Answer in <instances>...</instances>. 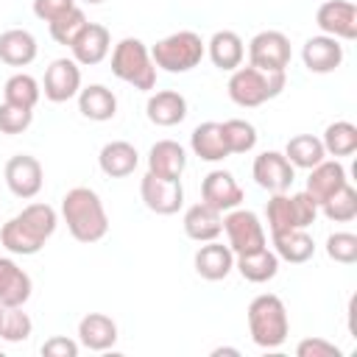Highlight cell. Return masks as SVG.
<instances>
[{"instance_id": "cell-25", "label": "cell", "mask_w": 357, "mask_h": 357, "mask_svg": "<svg viewBox=\"0 0 357 357\" xmlns=\"http://www.w3.org/2000/svg\"><path fill=\"white\" fill-rule=\"evenodd\" d=\"M346 167L337 162V159H324L318 162L315 167H310V176H307V192L312 195V201L321 206V201H326L335 190H340L346 184Z\"/></svg>"}, {"instance_id": "cell-9", "label": "cell", "mask_w": 357, "mask_h": 357, "mask_svg": "<svg viewBox=\"0 0 357 357\" xmlns=\"http://www.w3.org/2000/svg\"><path fill=\"white\" fill-rule=\"evenodd\" d=\"M6 187L11 190V195L22 198V201H31L42 192V184H45V170L39 165L36 156L31 153H17L6 162Z\"/></svg>"}, {"instance_id": "cell-1", "label": "cell", "mask_w": 357, "mask_h": 357, "mask_svg": "<svg viewBox=\"0 0 357 357\" xmlns=\"http://www.w3.org/2000/svg\"><path fill=\"white\" fill-rule=\"evenodd\" d=\"M56 226H59V215L50 204H28L22 212H17L11 220L3 223L0 243L8 254L33 257L53 237Z\"/></svg>"}, {"instance_id": "cell-37", "label": "cell", "mask_w": 357, "mask_h": 357, "mask_svg": "<svg viewBox=\"0 0 357 357\" xmlns=\"http://www.w3.org/2000/svg\"><path fill=\"white\" fill-rule=\"evenodd\" d=\"M89 20H86V14H84V8H70L67 14H61V17H56L53 22H47L50 25V36H53V42H59V45H64V47H70L73 45V39L84 31V25H86Z\"/></svg>"}, {"instance_id": "cell-45", "label": "cell", "mask_w": 357, "mask_h": 357, "mask_svg": "<svg viewBox=\"0 0 357 357\" xmlns=\"http://www.w3.org/2000/svg\"><path fill=\"white\" fill-rule=\"evenodd\" d=\"M212 354H215V357H218V354H234V357H237L240 351H237V349H229V346H223V349H215Z\"/></svg>"}, {"instance_id": "cell-30", "label": "cell", "mask_w": 357, "mask_h": 357, "mask_svg": "<svg viewBox=\"0 0 357 357\" xmlns=\"http://www.w3.org/2000/svg\"><path fill=\"white\" fill-rule=\"evenodd\" d=\"M273 237V254L290 265H301L307 259H312L315 254V243L307 234V229H287V231H276Z\"/></svg>"}, {"instance_id": "cell-16", "label": "cell", "mask_w": 357, "mask_h": 357, "mask_svg": "<svg viewBox=\"0 0 357 357\" xmlns=\"http://www.w3.org/2000/svg\"><path fill=\"white\" fill-rule=\"evenodd\" d=\"M301 61L310 73L315 75H326V73H335L340 64H343V45L340 39L335 36H326V33H318V36H310L301 47Z\"/></svg>"}, {"instance_id": "cell-21", "label": "cell", "mask_w": 357, "mask_h": 357, "mask_svg": "<svg viewBox=\"0 0 357 357\" xmlns=\"http://www.w3.org/2000/svg\"><path fill=\"white\" fill-rule=\"evenodd\" d=\"M117 324L103 312H86L78 321V343L89 351H106L117 343Z\"/></svg>"}, {"instance_id": "cell-13", "label": "cell", "mask_w": 357, "mask_h": 357, "mask_svg": "<svg viewBox=\"0 0 357 357\" xmlns=\"http://www.w3.org/2000/svg\"><path fill=\"white\" fill-rule=\"evenodd\" d=\"M315 25L326 36L351 42L357 36V6L349 0H326L315 11Z\"/></svg>"}, {"instance_id": "cell-17", "label": "cell", "mask_w": 357, "mask_h": 357, "mask_svg": "<svg viewBox=\"0 0 357 357\" xmlns=\"http://www.w3.org/2000/svg\"><path fill=\"white\" fill-rule=\"evenodd\" d=\"M192 265H195V273L206 282H220L226 279L231 271H234V251L218 240H209L204 243L195 257H192Z\"/></svg>"}, {"instance_id": "cell-12", "label": "cell", "mask_w": 357, "mask_h": 357, "mask_svg": "<svg viewBox=\"0 0 357 357\" xmlns=\"http://www.w3.org/2000/svg\"><path fill=\"white\" fill-rule=\"evenodd\" d=\"M251 176L257 181V187H262L268 192H287L290 184L296 181V167L287 162V156L282 151H265L254 159Z\"/></svg>"}, {"instance_id": "cell-3", "label": "cell", "mask_w": 357, "mask_h": 357, "mask_svg": "<svg viewBox=\"0 0 357 357\" xmlns=\"http://www.w3.org/2000/svg\"><path fill=\"white\" fill-rule=\"evenodd\" d=\"M245 318H248V335L259 349H279L290 335L287 307L273 293H259L257 298H251Z\"/></svg>"}, {"instance_id": "cell-10", "label": "cell", "mask_w": 357, "mask_h": 357, "mask_svg": "<svg viewBox=\"0 0 357 357\" xmlns=\"http://www.w3.org/2000/svg\"><path fill=\"white\" fill-rule=\"evenodd\" d=\"M142 204L156 215H176L184 206V187L181 178H162L153 173H145L139 181Z\"/></svg>"}, {"instance_id": "cell-11", "label": "cell", "mask_w": 357, "mask_h": 357, "mask_svg": "<svg viewBox=\"0 0 357 357\" xmlns=\"http://www.w3.org/2000/svg\"><path fill=\"white\" fill-rule=\"evenodd\" d=\"M42 92L50 103H67L81 92V64L75 59H53L45 70Z\"/></svg>"}, {"instance_id": "cell-35", "label": "cell", "mask_w": 357, "mask_h": 357, "mask_svg": "<svg viewBox=\"0 0 357 357\" xmlns=\"http://www.w3.org/2000/svg\"><path fill=\"white\" fill-rule=\"evenodd\" d=\"M220 128H223V139H226L229 153H251L257 148L259 134H257L254 123L240 120V117H231V120H223Z\"/></svg>"}, {"instance_id": "cell-36", "label": "cell", "mask_w": 357, "mask_h": 357, "mask_svg": "<svg viewBox=\"0 0 357 357\" xmlns=\"http://www.w3.org/2000/svg\"><path fill=\"white\" fill-rule=\"evenodd\" d=\"M265 220H268L271 234L287 231V229H298L296 226V215H293V198L287 192H271V198L265 204Z\"/></svg>"}, {"instance_id": "cell-38", "label": "cell", "mask_w": 357, "mask_h": 357, "mask_svg": "<svg viewBox=\"0 0 357 357\" xmlns=\"http://www.w3.org/2000/svg\"><path fill=\"white\" fill-rule=\"evenodd\" d=\"M33 332V321L22 307H6L3 310V324H0V337L6 343H22Z\"/></svg>"}, {"instance_id": "cell-18", "label": "cell", "mask_w": 357, "mask_h": 357, "mask_svg": "<svg viewBox=\"0 0 357 357\" xmlns=\"http://www.w3.org/2000/svg\"><path fill=\"white\" fill-rule=\"evenodd\" d=\"M31 293H33L31 276L11 257H0V304L3 307H25Z\"/></svg>"}, {"instance_id": "cell-14", "label": "cell", "mask_w": 357, "mask_h": 357, "mask_svg": "<svg viewBox=\"0 0 357 357\" xmlns=\"http://www.w3.org/2000/svg\"><path fill=\"white\" fill-rule=\"evenodd\" d=\"M201 201L218 212H229L243 204V187L229 170H209L201 181Z\"/></svg>"}, {"instance_id": "cell-41", "label": "cell", "mask_w": 357, "mask_h": 357, "mask_svg": "<svg viewBox=\"0 0 357 357\" xmlns=\"http://www.w3.org/2000/svg\"><path fill=\"white\" fill-rule=\"evenodd\" d=\"M290 198H293L296 226H298V229L312 226V223H315V218H318V204L312 201V195H310L307 190H301V192H296V195H290Z\"/></svg>"}, {"instance_id": "cell-47", "label": "cell", "mask_w": 357, "mask_h": 357, "mask_svg": "<svg viewBox=\"0 0 357 357\" xmlns=\"http://www.w3.org/2000/svg\"><path fill=\"white\" fill-rule=\"evenodd\" d=\"M3 310H6V307H3V304H0V324H3Z\"/></svg>"}, {"instance_id": "cell-42", "label": "cell", "mask_w": 357, "mask_h": 357, "mask_svg": "<svg viewBox=\"0 0 357 357\" xmlns=\"http://www.w3.org/2000/svg\"><path fill=\"white\" fill-rule=\"evenodd\" d=\"M296 354L298 357H343L340 346H335V343H329L324 337H304V340H298Z\"/></svg>"}, {"instance_id": "cell-39", "label": "cell", "mask_w": 357, "mask_h": 357, "mask_svg": "<svg viewBox=\"0 0 357 357\" xmlns=\"http://www.w3.org/2000/svg\"><path fill=\"white\" fill-rule=\"evenodd\" d=\"M326 257L340 265H354L357 262V234L351 231H332L326 237Z\"/></svg>"}, {"instance_id": "cell-28", "label": "cell", "mask_w": 357, "mask_h": 357, "mask_svg": "<svg viewBox=\"0 0 357 357\" xmlns=\"http://www.w3.org/2000/svg\"><path fill=\"white\" fill-rule=\"evenodd\" d=\"M206 56L218 70L231 73L243 64L245 45H243L240 33H234V31H215L212 39L206 42Z\"/></svg>"}, {"instance_id": "cell-19", "label": "cell", "mask_w": 357, "mask_h": 357, "mask_svg": "<svg viewBox=\"0 0 357 357\" xmlns=\"http://www.w3.org/2000/svg\"><path fill=\"white\" fill-rule=\"evenodd\" d=\"M145 114L153 126L159 128H170V126H178L184 117H187V98L176 89H159L148 98L145 103Z\"/></svg>"}, {"instance_id": "cell-29", "label": "cell", "mask_w": 357, "mask_h": 357, "mask_svg": "<svg viewBox=\"0 0 357 357\" xmlns=\"http://www.w3.org/2000/svg\"><path fill=\"white\" fill-rule=\"evenodd\" d=\"M234 268L245 282L265 284L279 273V257L273 251H268V245H265V248H257L248 254H234Z\"/></svg>"}, {"instance_id": "cell-20", "label": "cell", "mask_w": 357, "mask_h": 357, "mask_svg": "<svg viewBox=\"0 0 357 357\" xmlns=\"http://www.w3.org/2000/svg\"><path fill=\"white\" fill-rule=\"evenodd\" d=\"M184 234L195 243H209V240H218L220 231H223V212H218L215 206L209 204H192L187 212H184Z\"/></svg>"}, {"instance_id": "cell-32", "label": "cell", "mask_w": 357, "mask_h": 357, "mask_svg": "<svg viewBox=\"0 0 357 357\" xmlns=\"http://www.w3.org/2000/svg\"><path fill=\"white\" fill-rule=\"evenodd\" d=\"M321 142H324L326 156H335V159L351 156L357 151V126L349 123V120H335L324 128Z\"/></svg>"}, {"instance_id": "cell-15", "label": "cell", "mask_w": 357, "mask_h": 357, "mask_svg": "<svg viewBox=\"0 0 357 357\" xmlns=\"http://www.w3.org/2000/svg\"><path fill=\"white\" fill-rule=\"evenodd\" d=\"M109 50H112V33H109V28L100 25V22H86L84 31H81V33L73 39V45H70V53H73V59H75L81 67H95V64H100V61L109 56Z\"/></svg>"}, {"instance_id": "cell-4", "label": "cell", "mask_w": 357, "mask_h": 357, "mask_svg": "<svg viewBox=\"0 0 357 357\" xmlns=\"http://www.w3.org/2000/svg\"><path fill=\"white\" fill-rule=\"evenodd\" d=\"M112 73L123 84H128L134 89H142V92H151L156 86V64H153L151 50L145 47V42L137 39V36H126L114 45Z\"/></svg>"}, {"instance_id": "cell-7", "label": "cell", "mask_w": 357, "mask_h": 357, "mask_svg": "<svg viewBox=\"0 0 357 357\" xmlns=\"http://www.w3.org/2000/svg\"><path fill=\"white\" fill-rule=\"evenodd\" d=\"M223 231H226L229 248L234 254H248V251H257V248L268 245L259 215L251 212V209H243V206L223 212Z\"/></svg>"}, {"instance_id": "cell-5", "label": "cell", "mask_w": 357, "mask_h": 357, "mask_svg": "<svg viewBox=\"0 0 357 357\" xmlns=\"http://www.w3.org/2000/svg\"><path fill=\"white\" fill-rule=\"evenodd\" d=\"M284 84H287L284 73H262L251 64L248 67L240 64L237 70H231L226 92L237 106L254 109V106H262L265 100H273L276 95H282Z\"/></svg>"}, {"instance_id": "cell-46", "label": "cell", "mask_w": 357, "mask_h": 357, "mask_svg": "<svg viewBox=\"0 0 357 357\" xmlns=\"http://www.w3.org/2000/svg\"><path fill=\"white\" fill-rule=\"evenodd\" d=\"M81 3H86V6H98V3H103V0H81Z\"/></svg>"}, {"instance_id": "cell-34", "label": "cell", "mask_w": 357, "mask_h": 357, "mask_svg": "<svg viewBox=\"0 0 357 357\" xmlns=\"http://www.w3.org/2000/svg\"><path fill=\"white\" fill-rule=\"evenodd\" d=\"M42 98V84L28 75V73H14L6 84H3V100L6 103H17L25 109H33Z\"/></svg>"}, {"instance_id": "cell-26", "label": "cell", "mask_w": 357, "mask_h": 357, "mask_svg": "<svg viewBox=\"0 0 357 357\" xmlns=\"http://www.w3.org/2000/svg\"><path fill=\"white\" fill-rule=\"evenodd\" d=\"M75 98H78V112L92 123H106L117 114V95L103 84L81 86Z\"/></svg>"}, {"instance_id": "cell-43", "label": "cell", "mask_w": 357, "mask_h": 357, "mask_svg": "<svg viewBox=\"0 0 357 357\" xmlns=\"http://www.w3.org/2000/svg\"><path fill=\"white\" fill-rule=\"evenodd\" d=\"M78 349H81V343L73 340V337H64V335H53V337H47L42 343V354L45 357H75Z\"/></svg>"}, {"instance_id": "cell-40", "label": "cell", "mask_w": 357, "mask_h": 357, "mask_svg": "<svg viewBox=\"0 0 357 357\" xmlns=\"http://www.w3.org/2000/svg\"><path fill=\"white\" fill-rule=\"evenodd\" d=\"M33 123V109L17 103H0V134H22Z\"/></svg>"}, {"instance_id": "cell-6", "label": "cell", "mask_w": 357, "mask_h": 357, "mask_svg": "<svg viewBox=\"0 0 357 357\" xmlns=\"http://www.w3.org/2000/svg\"><path fill=\"white\" fill-rule=\"evenodd\" d=\"M206 56V42L195 31H176L151 47V59L165 73H190Z\"/></svg>"}, {"instance_id": "cell-2", "label": "cell", "mask_w": 357, "mask_h": 357, "mask_svg": "<svg viewBox=\"0 0 357 357\" xmlns=\"http://www.w3.org/2000/svg\"><path fill=\"white\" fill-rule=\"evenodd\" d=\"M61 218L78 243H98L109 231V215L92 187H73L61 198Z\"/></svg>"}, {"instance_id": "cell-27", "label": "cell", "mask_w": 357, "mask_h": 357, "mask_svg": "<svg viewBox=\"0 0 357 357\" xmlns=\"http://www.w3.org/2000/svg\"><path fill=\"white\" fill-rule=\"evenodd\" d=\"M190 148L192 153L201 159V162H223L229 153L226 148V139H223V128L220 123L215 120H206V123H198L190 134Z\"/></svg>"}, {"instance_id": "cell-44", "label": "cell", "mask_w": 357, "mask_h": 357, "mask_svg": "<svg viewBox=\"0 0 357 357\" xmlns=\"http://www.w3.org/2000/svg\"><path fill=\"white\" fill-rule=\"evenodd\" d=\"M70 8H75V0H33V14L42 22H53L56 17L67 14Z\"/></svg>"}, {"instance_id": "cell-22", "label": "cell", "mask_w": 357, "mask_h": 357, "mask_svg": "<svg viewBox=\"0 0 357 357\" xmlns=\"http://www.w3.org/2000/svg\"><path fill=\"white\" fill-rule=\"evenodd\" d=\"M187 167V151L176 139H159L148 151V173L162 178H181Z\"/></svg>"}, {"instance_id": "cell-24", "label": "cell", "mask_w": 357, "mask_h": 357, "mask_svg": "<svg viewBox=\"0 0 357 357\" xmlns=\"http://www.w3.org/2000/svg\"><path fill=\"white\" fill-rule=\"evenodd\" d=\"M98 165H100V170H103L109 178H126V176H131V173L137 170L139 153H137V148H134L131 142H126V139H112V142H106V145L100 148Z\"/></svg>"}, {"instance_id": "cell-33", "label": "cell", "mask_w": 357, "mask_h": 357, "mask_svg": "<svg viewBox=\"0 0 357 357\" xmlns=\"http://www.w3.org/2000/svg\"><path fill=\"white\" fill-rule=\"evenodd\" d=\"M318 212H324V218L332 220V223H349V220H354L357 218V190L346 181L326 201H321Z\"/></svg>"}, {"instance_id": "cell-31", "label": "cell", "mask_w": 357, "mask_h": 357, "mask_svg": "<svg viewBox=\"0 0 357 357\" xmlns=\"http://www.w3.org/2000/svg\"><path fill=\"white\" fill-rule=\"evenodd\" d=\"M282 153L287 156V162L293 167H301V170H310V167H315L318 162L326 159L324 142L315 134H296V137H290Z\"/></svg>"}, {"instance_id": "cell-8", "label": "cell", "mask_w": 357, "mask_h": 357, "mask_svg": "<svg viewBox=\"0 0 357 357\" xmlns=\"http://www.w3.org/2000/svg\"><path fill=\"white\" fill-rule=\"evenodd\" d=\"M290 59V39L282 31H259L248 42V64L262 73H284Z\"/></svg>"}, {"instance_id": "cell-23", "label": "cell", "mask_w": 357, "mask_h": 357, "mask_svg": "<svg viewBox=\"0 0 357 357\" xmlns=\"http://www.w3.org/2000/svg\"><path fill=\"white\" fill-rule=\"evenodd\" d=\"M39 53L36 36L25 28H8L0 33V61L8 67H28Z\"/></svg>"}]
</instances>
